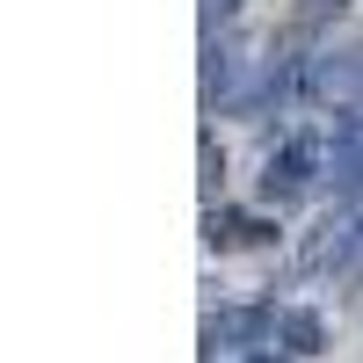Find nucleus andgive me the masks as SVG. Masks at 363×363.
I'll return each mask as SVG.
<instances>
[{
	"mask_svg": "<svg viewBox=\"0 0 363 363\" xmlns=\"http://www.w3.org/2000/svg\"><path fill=\"white\" fill-rule=\"evenodd\" d=\"M298 95H306L313 109H356L363 102V37L356 44H327L306 58V73H298Z\"/></svg>",
	"mask_w": 363,
	"mask_h": 363,
	"instance_id": "obj_1",
	"label": "nucleus"
},
{
	"mask_svg": "<svg viewBox=\"0 0 363 363\" xmlns=\"http://www.w3.org/2000/svg\"><path fill=\"white\" fill-rule=\"evenodd\" d=\"M313 174H327V138H291V145H277V153L262 160L255 196H262V203H291Z\"/></svg>",
	"mask_w": 363,
	"mask_h": 363,
	"instance_id": "obj_2",
	"label": "nucleus"
},
{
	"mask_svg": "<svg viewBox=\"0 0 363 363\" xmlns=\"http://www.w3.org/2000/svg\"><path fill=\"white\" fill-rule=\"evenodd\" d=\"M327 182L335 189H363V102L342 109L335 138H327Z\"/></svg>",
	"mask_w": 363,
	"mask_h": 363,
	"instance_id": "obj_3",
	"label": "nucleus"
},
{
	"mask_svg": "<svg viewBox=\"0 0 363 363\" xmlns=\"http://www.w3.org/2000/svg\"><path fill=\"white\" fill-rule=\"evenodd\" d=\"M277 342H284L291 356H320V349H327V320H320L313 306H284V313H277Z\"/></svg>",
	"mask_w": 363,
	"mask_h": 363,
	"instance_id": "obj_4",
	"label": "nucleus"
},
{
	"mask_svg": "<svg viewBox=\"0 0 363 363\" xmlns=\"http://www.w3.org/2000/svg\"><path fill=\"white\" fill-rule=\"evenodd\" d=\"M203 240L225 255V247H255V240H269V225L247 218V211H211V218H203Z\"/></svg>",
	"mask_w": 363,
	"mask_h": 363,
	"instance_id": "obj_5",
	"label": "nucleus"
},
{
	"mask_svg": "<svg viewBox=\"0 0 363 363\" xmlns=\"http://www.w3.org/2000/svg\"><path fill=\"white\" fill-rule=\"evenodd\" d=\"M335 277H342V284H363V218L349 225V247H342V262H335Z\"/></svg>",
	"mask_w": 363,
	"mask_h": 363,
	"instance_id": "obj_6",
	"label": "nucleus"
},
{
	"mask_svg": "<svg viewBox=\"0 0 363 363\" xmlns=\"http://www.w3.org/2000/svg\"><path fill=\"white\" fill-rule=\"evenodd\" d=\"M240 8H247V0H203V29H225Z\"/></svg>",
	"mask_w": 363,
	"mask_h": 363,
	"instance_id": "obj_7",
	"label": "nucleus"
},
{
	"mask_svg": "<svg viewBox=\"0 0 363 363\" xmlns=\"http://www.w3.org/2000/svg\"><path fill=\"white\" fill-rule=\"evenodd\" d=\"M247 363H298V356H291V349H284V356H277V349H247Z\"/></svg>",
	"mask_w": 363,
	"mask_h": 363,
	"instance_id": "obj_8",
	"label": "nucleus"
}]
</instances>
